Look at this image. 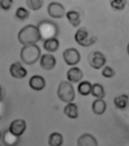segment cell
Returning a JSON list of instances; mask_svg holds the SVG:
<instances>
[{"label":"cell","mask_w":129,"mask_h":146,"mask_svg":"<svg viewBox=\"0 0 129 146\" xmlns=\"http://www.w3.org/2000/svg\"><path fill=\"white\" fill-rule=\"evenodd\" d=\"M91 88H92V84L91 82L84 81V82H80V84H78L77 91L81 95L87 96L91 93Z\"/></svg>","instance_id":"cell-23"},{"label":"cell","mask_w":129,"mask_h":146,"mask_svg":"<svg viewBox=\"0 0 129 146\" xmlns=\"http://www.w3.org/2000/svg\"><path fill=\"white\" fill-rule=\"evenodd\" d=\"M9 72L12 77L18 79L24 78L27 75V69L22 66L20 62H15L11 64L9 68Z\"/></svg>","instance_id":"cell-10"},{"label":"cell","mask_w":129,"mask_h":146,"mask_svg":"<svg viewBox=\"0 0 129 146\" xmlns=\"http://www.w3.org/2000/svg\"><path fill=\"white\" fill-rule=\"evenodd\" d=\"M77 146H98V142L94 136L89 133L81 135L77 139Z\"/></svg>","instance_id":"cell-14"},{"label":"cell","mask_w":129,"mask_h":146,"mask_svg":"<svg viewBox=\"0 0 129 146\" xmlns=\"http://www.w3.org/2000/svg\"><path fill=\"white\" fill-rule=\"evenodd\" d=\"M127 52H128V54L129 56V43L128 44V46H127Z\"/></svg>","instance_id":"cell-30"},{"label":"cell","mask_w":129,"mask_h":146,"mask_svg":"<svg viewBox=\"0 0 129 146\" xmlns=\"http://www.w3.org/2000/svg\"><path fill=\"white\" fill-rule=\"evenodd\" d=\"M115 75H116L115 70L109 66H105L104 68L102 71V75L103 77L107 78H110L114 77Z\"/></svg>","instance_id":"cell-27"},{"label":"cell","mask_w":129,"mask_h":146,"mask_svg":"<svg viewBox=\"0 0 129 146\" xmlns=\"http://www.w3.org/2000/svg\"><path fill=\"white\" fill-rule=\"evenodd\" d=\"M13 0H0V8L5 11L9 10L12 7Z\"/></svg>","instance_id":"cell-28"},{"label":"cell","mask_w":129,"mask_h":146,"mask_svg":"<svg viewBox=\"0 0 129 146\" xmlns=\"http://www.w3.org/2000/svg\"><path fill=\"white\" fill-rule=\"evenodd\" d=\"M58 97L62 101L68 104L73 102L75 98V92L74 87L70 82L63 81L59 84L57 90Z\"/></svg>","instance_id":"cell-4"},{"label":"cell","mask_w":129,"mask_h":146,"mask_svg":"<svg viewBox=\"0 0 129 146\" xmlns=\"http://www.w3.org/2000/svg\"><path fill=\"white\" fill-rule=\"evenodd\" d=\"M128 99L127 94H121L114 98V104L118 109H125L128 104Z\"/></svg>","instance_id":"cell-22"},{"label":"cell","mask_w":129,"mask_h":146,"mask_svg":"<svg viewBox=\"0 0 129 146\" xmlns=\"http://www.w3.org/2000/svg\"><path fill=\"white\" fill-rule=\"evenodd\" d=\"M2 133H1V132H0V139H1V138H2Z\"/></svg>","instance_id":"cell-31"},{"label":"cell","mask_w":129,"mask_h":146,"mask_svg":"<svg viewBox=\"0 0 129 146\" xmlns=\"http://www.w3.org/2000/svg\"><path fill=\"white\" fill-rule=\"evenodd\" d=\"M66 18L73 27H77L81 25V19L79 12L76 11H69L66 13Z\"/></svg>","instance_id":"cell-19"},{"label":"cell","mask_w":129,"mask_h":146,"mask_svg":"<svg viewBox=\"0 0 129 146\" xmlns=\"http://www.w3.org/2000/svg\"><path fill=\"white\" fill-rule=\"evenodd\" d=\"M40 65L45 70H52L56 66V59L53 55L46 53L40 56Z\"/></svg>","instance_id":"cell-11"},{"label":"cell","mask_w":129,"mask_h":146,"mask_svg":"<svg viewBox=\"0 0 129 146\" xmlns=\"http://www.w3.org/2000/svg\"><path fill=\"white\" fill-rule=\"evenodd\" d=\"M29 86L34 91H42L46 87L45 78L41 75H34L30 78Z\"/></svg>","instance_id":"cell-12"},{"label":"cell","mask_w":129,"mask_h":146,"mask_svg":"<svg viewBox=\"0 0 129 146\" xmlns=\"http://www.w3.org/2000/svg\"><path fill=\"white\" fill-rule=\"evenodd\" d=\"M59 47V41L56 37L50 38L43 41L44 50L50 52H56Z\"/></svg>","instance_id":"cell-16"},{"label":"cell","mask_w":129,"mask_h":146,"mask_svg":"<svg viewBox=\"0 0 129 146\" xmlns=\"http://www.w3.org/2000/svg\"><path fill=\"white\" fill-rule=\"evenodd\" d=\"M41 50L36 44H27L21 48L20 52L21 59L27 65L36 63L40 58Z\"/></svg>","instance_id":"cell-2"},{"label":"cell","mask_w":129,"mask_h":146,"mask_svg":"<svg viewBox=\"0 0 129 146\" xmlns=\"http://www.w3.org/2000/svg\"><path fill=\"white\" fill-rule=\"evenodd\" d=\"M0 146H1V145H0Z\"/></svg>","instance_id":"cell-33"},{"label":"cell","mask_w":129,"mask_h":146,"mask_svg":"<svg viewBox=\"0 0 129 146\" xmlns=\"http://www.w3.org/2000/svg\"><path fill=\"white\" fill-rule=\"evenodd\" d=\"M2 138L3 143L6 146H16L20 141V137L12 134L9 130L5 131Z\"/></svg>","instance_id":"cell-15"},{"label":"cell","mask_w":129,"mask_h":146,"mask_svg":"<svg viewBox=\"0 0 129 146\" xmlns=\"http://www.w3.org/2000/svg\"><path fill=\"white\" fill-rule=\"evenodd\" d=\"M30 12L24 7H19L15 11V17L21 21H24L29 18Z\"/></svg>","instance_id":"cell-25"},{"label":"cell","mask_w":129,"mask_h":146,"mask_svg":"<svg viewBox=\"0 0 129 146\" xmlns=\"http://www.w3.org/2000/svg\"><path fill=\"white\" fill-rule=\"evenodd\" d=\"M83 72L78 67H72L67 72V79L71 83H77L81 82L83 78Z\"/></svg>","instance_id":"cell-13"},{"label":"cell","mask_w":129,"mask_h":146,"mask_svg":"<svg viewBox=\"0 0 129 146\" xmlns=\"http://www.w3.org/2000/svg\"><path fill=\"white\" fill-rule=\"evenodd\" d=\"M63 59L67 65L74 66L81 60V54L75 48H68L63 52Z\"/></svg>","instance_id":"cell-7"},{"label":"cell","mask_w":129,"mask_h":146,"mask_svg":"<svg viewBox=\"0 0 129 146\" xmlns=\"http://www.w3.org/2000/svg\"><path fill=\"white\" fill-rule=\"evenodd\" d=\"M50 146H62L63 144V136L59 132H52L48 141Z\"/></svg>","instance_id":"cell-20"},{"label":"cell","mask_w":129,"mask_h":146,"mask_svg":"<svg viewBox=\"0 0 129 146\" xmlns=\"http://www.w3.org/2000/svg\"><path fill=\"white\" fill-rule=\"evenodd\" d=\"M26 3L30 9L33 11H37L43 7L44 0H27Z\"/></svg>","instance_id":"cell-24"},{"label":"cell","mask_w":129,"mask_h":146,"mask_svg":"<svg viewBox=\"0 0 129 146\" xmlns=\"http://www.w3.org/2000/svg\"><path fill=\"white\" fill-rule=\"evenodd\" d=\"M107 110V103L103 99H97L92 104V110L97 115H102Z\"/></svg>","instance_id":"cell-17"},{"label":"cell","mask_w":129,"mask_h":146,"mask_svg":"<svg viewBox=\"0 0 129 146\" xmlns=\"http://www.w3.org/2000/svg\"><path fill=\"white\" fill-rule=\"evenodd\" d=\"M75 40L80 46L87 47L95 43L97 38V36L91 34L87 30L83 27L76 31L75 34Z\"/></svg>","instance_id":"cell-5"},{"label":"cell","mask_w":129,"mask_h":146,"mask_svg":"<svg viewBox=\"0 0 129 146\" xmlns=\"http://www.w3.org/2000/svg\"><path fill=\"white\" fill-rule=\"evenodd\" d=\"M18 39L21 44L24 46L27 44H36L40 40V36L36 26L27 25L18 32Z\"/></svg>","instance_id":"cell-1"},{"label":"cell","mask_w":129,"mask_h":146,"mask_svg":"<svg viewBox=\"0 0 129 146\" xmlns=\"http://www.w3.org/2000/svg\"><path fill=\"white\" fill-rule=\"evenodd\" d=\"M91 94H92V95L97 99H103L106 96L104 88L102 84H99V83H95V84H92Z\"/></svg>","instance_id":"cell-21"},{"label":"cell","mask_w":129,"mask_h":146,"mask_svg":"<svg viewBox=\"0 0 129 146\" xmlns=\"http://www.w3.org/2000/svg\"><path fill=\"white\" fill-rule=\"evenodd\" d=\"M0 119H1V116H0Z\"/></svg>","instance_id":"cell-32"},{"label":"cell","mask_w":129,"mask_h":146,"mask_svg":"<svg viewBox=\"0 0 129 146\" xmlns=\"http://www.w3.org/2000/svg\"><path fill=\"white\" fill-rule=\"evenodd\" d=\"M127 1L126 0H112L110 5L116 11H122L125 9Z\"/></svg>","instance_id":"cell-26"},{"label":"cell","mask_w":129,"mask_h":146,"mask_svg":"<svg viewBox=\"0 0 129 146\" xmlns=\"http://www.w3.org/2000/svg\"><path fill=\"white\" fill-rule=\"evenodd\" d=\"M26 129H27L26 121L21 119H15L11 122L9 125V130L12 134L20 137L24 134Z\"/></svg>","instance_id":"cell-9"},{"label":"cell","mask_w":129,"mask_h":146,"mask_svg":"<svg viewBox=\"0 0 129 146\" xmlns=\"http://www.w3.org/2000/svg\"><path fill=\"white\" fill-rule=\"evenodd\" d=\"M36 27L40 36V40L43 41L47 39L57 37L59 34V27L52 21L44 19L38 23Z\"/></svg>","instance_id":"cell-3"},{"label":"cell","mask_w":129,"mask_h":146,"mask_svg":"<svg viewBox=\"0 0 129 146\" xmlns=\"http://www.w3.org/2000/svg\"><path fill=\"white\" fill-rule=\"evenodd\" d=\"M64 113L71 119H77L78 117V108L75 103H68L64 108Z\"/></svg>","instance_id":"cell-18"},{"label":"cell","mask_w":129,"mask_h":146,"mask_svg":"<svg viewBox=\"0 0 129 146\" xmlns=\"http://www.w3.org/2000/svg\"><path fill=\"white\" fill-rule=\"evenodd\" d=\"M3 99V91H2V88L0 85V101L2 100Z\"/></svg>","instance_id":"cell-29"},{"label":"cell","mask_w":129,"mask_h":146,"mask_svg":"<svg viewBox=\"0 0 129 146\" xmlns=\"http://www.w3.org/2000/svg\"><path fill=\"white\" fill-rule=\"evenodd\" d=\"M88 62L93 68L100 69L105 66L107 62V58L101 52L95 51L88 55Z\"/></svg>","instance_id":"cell-6"},{"label":"cell","mask_w":129,"mask_h":146,"mask_svg":"<svg viewBox=\"0 0 129 146\" xmlns=\"http://www.w3.org/2000/svg\"><path fill=\"white\" fill-rule=\"evenodd\" d=\"M47 12L53 18H62L65 15V7L59 2H51L48 5Z\"/></svg>","instance_id":"cell-8"}]
</instances>
